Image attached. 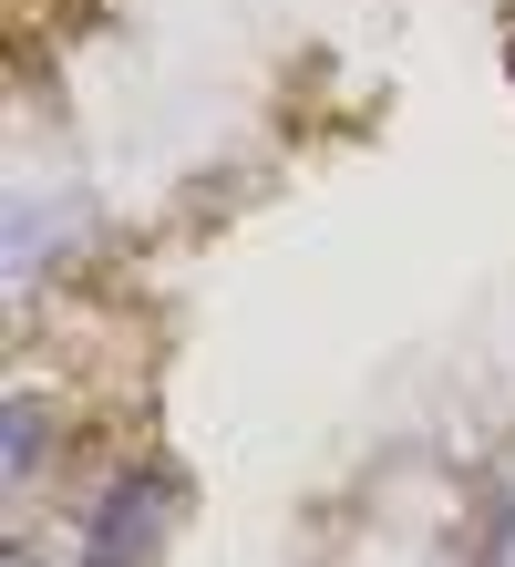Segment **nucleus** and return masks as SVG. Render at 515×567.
Instances as JSON below:
<instances>
[{
    "instance_id": "nucleus-1",
    "label": "nucleus",
    "mask_w": 515,
    "mask_h": 567,
    "mask_svg": "<svg viewBox=\"0 0 515 567\" xmlns=\"http://www.w3.org/2000/svg\"><path fill=\"white\" fill-rule=\"evenodd\" d=\"M186 526V475L155 454L114 464V475L93 485V506L73 526V567H165V547H176Z\"/></svg>"
},
{
    "instance_id": "nucleus-2",
    "label": "nucleus",
    "mask_w": 515,
    "mask_h": 567,
    "mask_svg": "<svg viewBox=\"0 0 515 567\" xmlns=\"http://www.w3.org/2000/svg\"><path fill=\"white\" fill-rule=\"evenodd\" d=\"M62 433H73V423H62V403H52V392L11 382V403H0V495H11V506H21V495L52 475Z\"/></svg>"
},
{
    "instance_id": "nucleus-3",
    "label": "nucleus",
    "mask_w": 515,
    "mask_h": 567,
    "mask_svg": "<svg viewBox=\"0 0 515 567\" xmlns=\"http://www.w3.org/2000/svg\"><path fill=\"white\" fill-rule=\"evenodd\" d=\"M11 567H31V547H11Z\"/></svg>"
},
{
    "instance_id": "nucleus-4",
    "label": "nucleus",
    "mask_w": 515,
    "mask_h": 567,
    "mask_svg": "<svg viewBox=\"0 0 515 567\" xmlns=\"http://www.w3.org/2000/svg\"><path fill=\"white\" fill-rule=\"evenodd\" d=\"M505 73H515V42H505Z\"/></svg>"
}]
</instances>
